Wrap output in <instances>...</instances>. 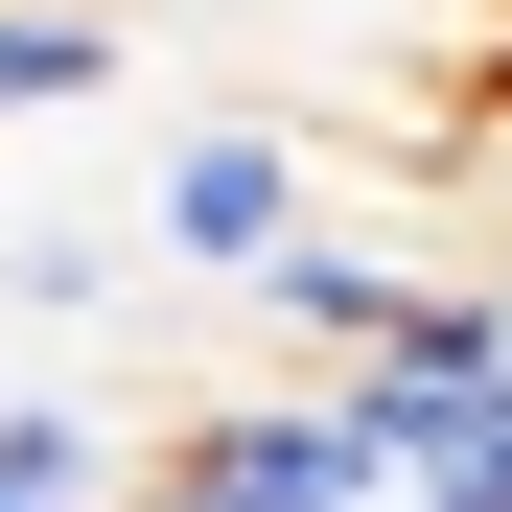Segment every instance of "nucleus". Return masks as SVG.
Wrapping results in <instances>:
<instances>
[{
  "instance_id": "f257e3e1",
  "label": "nucleus",
  "mask_w": 512,
  "mask_h": 512,
  "mask_svg": "<svg viewBox=\"0 0 512 512\" xmlns=\"http://www.w3.org/2000/svg\"><path fill=\"white\" fill-rule=\"evenodd\" d=\"M303 233H326V187H303L280 117H187V140L140 163V256H163V280H210V303H256Z\"/></svg>"
},
{
  "instance_id": "39448f33",
  "label": "nucleus",
  "mask_w": 512,
  "mask_h": 512,
  "mask_svg": "<svg viewBox=\"0 0 512 512\" xmlns=\"http://www.w3.org/2000/svg\"><path fill=\"white\" fill-rule=\"evenodd\" d=\"M373 24H396V47H443V24H466V0H350V47H373ZM489 24H512V0H489Z\"/></svg>"
},
{
  "instance_id": "20e7f679",
  "label": "nucleus",
  "mask_w": 512,
  "mask_h": 512,
  "mask_svg": "<svg viewBox=\"0 0 512 512\" xmlns=\"http://www.w3.org/2000/svg\"><path fill=\"white\" fill-rule=\"evenodd\" d=\"M117 70H140V47L94 24V0H0V117H94Z\"/></svg>"
},
{
  "instance_id": "f03ea898",
  "label": "nucleus",
  "mask_w": 512,
  "mask_h": 512,
  "mask_svg": "<svg viewBox=\"0 0 512 512\" xmlns=\"http://www.w3.org/2000/svg\"><path fill=\"white\" fill-rule=\"evenodd\" d=\"M443 280H466V256H419V233H303L280 280H256V326H280V350H396Z\"/></svg>"
},
{
  "instance_id": "7ed1b4c3",
  "label": "nucleus",
  "mask_w": 512,
  "mask_h": 512,
  "mask_svg": "<svg viewBox=\"0 0 512 512\" xmlns=\"http://www.w3.org/2000/svg\"><path fill=\"white\" fill-rule=\"evenodd\" d=\"M117 489H140V443L94 396H0V512H117Z\"/></svg>"
}]
</instances>
